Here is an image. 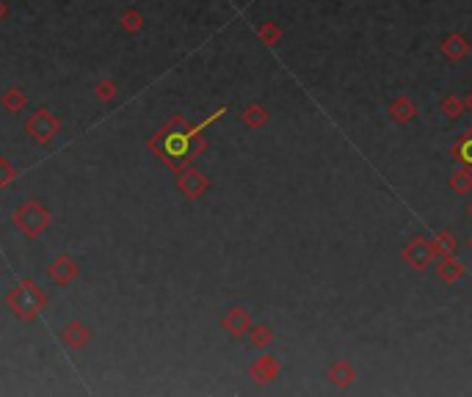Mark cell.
<instances>
[{
	"mask_svg": "<svg viewBox=\"0 0 472 397\" xmlns=\"http://www.w3.org/2000/svg\"><path fill=\"white\" fill-rule=\"evenodd\" d=\"M467 108H470V113H472V91H470V97H467Z\"/></svg>",
	"mask_w": 472,
	"mask_h": 397,
	"instance_id": "18",
	"label": "cell"
},
{
	"mask_svg": "<svg viewBox=\"0 0 472 397\" xmlns=\"http://www.w3.org/2000/svg\"><path fill=\"white\" fill-rule=\"evenodd\" d=\"M467 215H470V218H472V201H470V204H467Z\"/></svg>",
	"mask_w": 472,
	"mask_h": 397,
	"instance_id": "19",
	"label": "cell"
},
{
	"mask_svg": "<svg viewBox=\"0 0 472 397\" xmlns=\"http://www.w3.org/2000/svg\"><path fill=\"white\" fill-rule=\"evenodd\" d=\"M257 36L265 47H276L282 41V28L276 22H262V25H257Z\"/></svg>",
	"mask_w": 472,
	"mask_h": 397,
	"instance_id": "14",
	"label": "cell"
},
{
	"mask_svg": "<svg viewBox=\"0 0 472 397\" xmlns=\"http://www.w3.org/2000/svg\"><path fill=\"white\" fill-rule=\"evenodd\" d=\"M431 243H434V251H437V257L456 254V248H459V243H456V234H453V232H448V229L437 232V234L431 237Z\"/></svg>",
	"mask_w": 472,
	"mask_h": 397,
	"instance_id": "12",
	"label": "cell"
},
{
	"mask_svg": "<svg viewBox=\"0 0 472 397\" xmlns=\"http://www.w3.org/2000/svg\"><path fill=\"white\" fill-rule=\"evenodd\" d=\"M125 28H127V30H138V28H141V17L130 11V14L125 17Z\"/></svg>",
	"mask_w": 472,
	"mask_h": 397,
	"instance_id": "17",
	"label": "cell"
},
{
	"mask_svg": "<svg viewBox=\"0 0 472 397\" xmlns=\"http://www.w3.org/2000/svg\"><path fill=\"white\" fill-rule=\"evenodd\" d=\"M268 111H265V105H260V102H251V105H246L243 108V113H240V122L248 127V130H262L265 124H268Z\"/></svg>",
	"mask_w": 472,
	"mask_h": 397,
	"instance_id": "10",
	"label": "cell"
},
{
	"mask_svg": "<svg viewBox=\"0 0 472 397\" xmlns=\"http://www.w3.org/2000/svg\"><path fill=\"white\" fill-rule=\"evenodd\" d=\"M464 108H467V102H462V97H456V94H451V97L442 100V113L448 119H459L464 113Z\"/></svg>",
	"mask_w": 472,
	"mask_h": 397,
	"instance_id": "16",
	"label": "cell"
},
{
	"mask_svg": "<svg viewBox=\"0 0 472 397\" xmlns=\"http://www.w3.org/2000/svg\"><path fill=\"white\" fill-rule=\"evenodd\" d=\"M227 113V108H219L216 113H210L205 122L199 124H188L183 116H174L169 119V124L149 141V147L163 158V163L174 172H183L188 163H194L205 149H208V141L199 138V133H205V127H210L213 122H219L221 116Z\"/></svg>",
	"mask_w": 472,
	"mask_h": 397,
	"instance_id": "1",
	"label": "cell"
},
{
	"mask_svg": "<svg viewBox=\"0 0 472 397\" xmlns=\"http://www.w3.org/2000/svg\"><path fill=\"white\" fill-rule=\"evenodd\" d=\"M470 248H472V237H470Z\"/></svg>",
	"mask_w": 472,
	"mask_h": 397,
	"instance_id": "20",
	"label": "cell"
},
{
	"mask_svg": "<svg viewBox=\"0 0 472 397\" xmlns=\"http://www.w3.org/2000/svg\"><path fill=\"white\" fill-rule=\"evenodd\" d=\"M326 378H329V384H332V387H337V389H348V387L356 381V367H354L351 362H345V359H337V362L329 367Z\"/></svg>",
	"mask_w": 472,
	"mask_h": 397,
	"instance_id": "6",
	"label": "cell"
},
{
	"mask_svg": "<svg viewBox=\"0 0 472 397\" xmlns=\"http://www.w3.org/2000/svg\"><path fill=\"white\" fill-rule=\"evenodd\" d=\"M221 329L230 334V337H243V334H248L251 331V315H248V309H243V306H233L227 315H224V320H221Z\"/></svg>",
	"mask_w": 472,
	"mask_h": 397,
	"instance_id": "5",
	"label": "cell"
},
{
	"mask_svg": "<svg viewBox=\"0 0 472 397\" xmlns=\"http://www.w3.org/2000/svg\"><path fill=\"white\" fill-rule=\"evenodd\" d=\"M401 257H403V262H406L412 270H426V268L434 262L437 251H434V243H431V237H423V234H417V237H412V240L403 246Z\"/></svg>",
	"mask_w": 472,
	"mask_h": 397,
	"instance_id": "2",
	"label": "cell"
},
{
	"mask_svg": "<svg viewBox=\"0 0 472 397\" xmlns=\"http://www.w3.org/2000/svg\"><path fill=\"white\" fill-rule=\"evenodd\" d=\"M177 188L185 194L188 198H199L208 194V188H210V180L202 174V172H197V169H188V172H183L180 174V183H177Z\"/></svg>",
	"mask_w": 472,
	"mask_h": 397,
	"instance_id": "4",
	"label": "cell"
},
{
	"mask_svg": "<svg viewBox=\"0 0 472 397\" xmlns=\"http://www.w3.org/2000/svg\"><path fill=\"white\" fill-rule=\"evenodd\" d=\"M390 116H392V122H395V124H409V122L417 116V105H415V100H412V97H406V94L395 97V100L390 102Z\"/></svg>",
	"mask_w": 472,
	"mask_h": 397,
	"instance_id": "7",
	"label": "cell"
},
{
	"mask_svg": "<svg viewBox=\"0 0 472 397\" xmlns=\"http://www.w3.org/2000/svg\"><path fill=\"white\" fill-rule=\"evenodd\" d=\"M451 158L464 163V166H472V127L464 130V136L451 144Z\"/></svg>",
	"mask_w": 472,
	"mask_h": 397,
	"instance_id": "11",
	"label": "cell"
},
{
	"mask_svg": "<svg viewBox=\"0 0 472 397\" xmlns=\"http://www.w3.org/2000/svg\"><path fill=\"white\" fill-rule=\"evenodd\" d=\"M442 53H445V58L448 61H464L467 55H470V41L462 36V33H451V36H445L442 39Z\"/></svg>",
	"mask_w": 472,
	"mask_h": 397,
	"instance_id": "9",
	"label": "cell"
},
{
	"mask_svg": "<svg viewBox=\"0 0 472 397\" xmlns=\"http://www.w3.org/2000/svg\"><path fill=\"white\" fill-rule=\"evenodd\" d=\"M273 337H276V334H273L268 326H262V323H260V326H251V331H248V340H251L254 348H268V345L273 342Z\"/></svg>",
	"mask_w": 472,
	"mask_h": 397,
	"instance_id": "15",
	"label": "cell"
},
{
	"mask_svg": "<svg viewBox=\"0 0 472 397\" xmlns=\"http://www.w3.org/2000/svg\"><path fill=\"white\" fill-rule=\"evenodd\" d=\"M451 188H453L459 196L470 194L472 191V166H462V169H456V172L451 174Z\"/></svg>",
	"mask_w": 472,
	"mask_h": 397,
	"instance_id": "13",
	"label": "cell"
},
{
	"mask_svg": "<svg viewBox=\"0 0 472 397\" xmlns=\"http://www.w3.org/2000/svg\"><path fill=\"white\" fill-rule=\"evenodd\" d=\"M464 273H467L464 262H462V259H456L453 254L442 257V259H439V265H437V276H439L445 284H456L459 279H464Z\"/></svg>",
	"mask_w": 472,
	"mask_h": 397,
	"instance_id": "8",
	"label": "cell"
},
{
	"mask_svg": "<svg viewBox=\"0 0 472 397\" xmlns=\"http://www.w3.org/2000/svg\"><path fill=\"white\" fill-rule=\"evenodd\" d=\"M279 373H282V364H279L276 356H260V359L248 367V378H251L257 387L271 384L273 378H279Z\"/></svg>",
	"mask_w": 472,
	"mask_h": 397,
	"instance_id": "3",
	"label": "cell"
}]
</instances>
